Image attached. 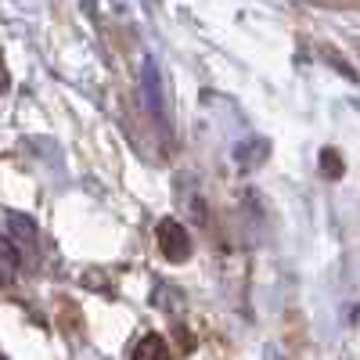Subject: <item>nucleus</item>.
I'll return each instance as SVG.
<instances>
[{
    "label": "nucleus",
    "instance_id": "423d86ee",
    "mask_svg": "<svg viewBox=\"0 0 360 360\" xmlns=\"http://www.w3.org/2000/svg\"><path fill=\"white\" fill-rule=\"evenodd\" d=\"M321 173L342 176V155L335 152V148H324V152H321Z\"/></svg>",
    "mask_w": 360,
    "mask_h": 360
},
{
    "label": "nucleus",
    "instance_id": "f257e3e1",
    "mask_svg": "<svg viewBox=\"0 0 360 360\" xmlns=\"http://www.w3.org/2000/svg\"><path fill=\"white\" fill-rule=\"evenodd\" d=\"M141 98H144V108L152 119L169 130V98H166V79L159 72L155 62H144V72H141Z\"/></svg>",
    "mask_w": 360,
    "mask_h": 360
},
{
    "label": "nucleus",
    "instance_id": "0eeeda50",
    "mask_svg": "<svg viewBox=\"0 0 360 360\" xmlns=\"http://www.w3.org/2000/svg\"><path fill=\"white\" fill-rule=\"evenodd\" d=\"M8 90V69H4V62H0V94Z\"/></svg>",
    "mask_w": 360,
    "mask_h": 360
},
{
    "label": "nucleus",
    "instance_id": "f03ea898",
    "mask_svg": "<svg viewBox=\"0 0 360 360\" xmlns=\"http://www.w3.org/2000/svg\"><path fill=\"white\" fill-rule=\"evenodd\" d=\"M155 238H159V249H162V256L169 263H188L191 259V234H188V227L180 220H173V217L159 220Z\"/></svg>",
    "mask_w": 360,
    "mask_h": 360
},
{
    "label": "nucleus",
    "instance_id": "39448f33",
    "mask_svg": "<svg viewBox=\"0 0 360 360\" xmlns=\"http://www.w3.org/2000/svg\"><path fill=\"white\" fill-rule=\"evenodd\" d=\"M15 274H18V249H15V242L0 238V285L11 281Z\"/></svg>",
    "mask_w": 360,
    "mask_h": 360
},
{
    "label": "nucleus",
    "instance_id": "7ed1b4c3",
    "mask_svg": "<svg viewBox=\"0 0 360 360\" xmlns=\"http://www.w3.org/2000/svg\"><path fill=\"white\" fill-rule=\"evenodd\" d=\"M4 220H8V231H11V238H15V245H18V249H37L40 234H37L33 217H25V213H8Z\"/></svg>",
    "mask_w": 360,
    "mask_h": 360
},
{
    "label": "nucleus",
    "instance_id": "20e7f679",
    "mask_svg": "<svg viewBox=\"0 0 360 360\" xmlns=\"http://www.w3.org/2000/svg\"><path fill=\"white\" fill-rule=\"evenodd\" d=\"M152 356H155V360H166V356H169V346H166L159 335H144V339L134 346V360H152Z\"/></svg>",
    "mask_w": 360,
    "mask_h": 360
}]
</instances>
